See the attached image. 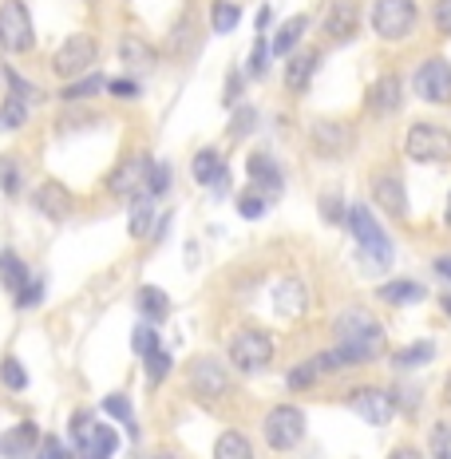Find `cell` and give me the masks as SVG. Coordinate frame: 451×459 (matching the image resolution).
I'll list each match as a JSON object with an SVG mask.
<instances>
[{
	"mask_svg": "<svg viewBox=\"0 0 451 459\" xmlns=\"http://www.w3.org/2000/svg\"><path fill=\"white\" fill-rule=\"evenodd\" d=\"M147 170H151V159H127V162H119V170L108 178V186H111V195H131L135 198V190L147 183Z\"/></svg>",
	"mask_w": 451,
	"mask_h": 459,
	"instance_id": "14",
	"label": "cell"
},
{
	"mask_svg": "<svg viewBox=\"0 0 451 459\" xmlns=\"http://www.w3.org/2000/svg\"><path fill=\"white\" fill-rule=\"evenodd\" d=\"M369 108L377 111V115L400 111V80H396V75H380V80L372 83V91H369Z\"/></svg>",
	"mask_w": 451,
	"mask_h": 459,
	"instance_id": "20",
	"label": "cell"
},
{
	"mask_svg": "<svg viewBox=\"0 0 451 459\" xmlns=\"http://www.w3.org/2000/svg\"><path fill=\"white\" fill-rule=\"evenodd\" d=\"M0 452L8 459H28L36 452V424H21L13 432H4L0 436Z\"/></svg>",
	"mask_w": 451,
	"mask_h": 459,
	"instance_id": "21",
	"label": "cell"
},
{
	"mask_svg": "<svg viewBox=\"0 0 451 459\" xmlns=\"http://www.w3.org/2000/svg\"><path fill=\"white\" fill-rule=\"evenodd\" d=\"M344 222H349L352 238L360 242L364 262H369V265H392V242L384 238V230L377 226V218H372L369 210H364V206H349Z\"/></svg>",
	"mask_w": 451,
	"mask_h": 459,
	"instance_id": "1",
	"label": "cell"
},
{
	"mask_svg": "<svg viewBox=\"0 0 451 459\" xmlns=\"http://www.w3.org/2000/svg\"><path fill=\"white\" fill-rule=\"evenodd\" d=\"M436 273H439V277H447V281H451V254L436 257Z\"/></svg>",
	"mask_w": 451,
	"mask_h": 459,
	"instance_id": "51",
	"label": "cell"
},
{
	"mask_svg": "<svg viewBox=\"0 0 451 459\" xmlns=\"http://www.w3.org/2000/svg\"><path fill=\"white\" fill-rule=\"evenodd\" d=\"M214 459H254V447H249L242 432H226L214 447Z\"/></svg>",
	"mask_w": 451,
	"mask_h": 459,
	"instance_id": "30",
	"label": "cell"
},
{
	"mask_svg": "<svg viewBox=\"0 0 451 459\" xmlns=\"http://www.w3.org/2000/svg\"><path fill=\"white\" fill-rule=\"evenodd\" d=\"M143 360H147V377H151V385H162V380L170 377V368H175V360H170V352L162 349V344H159L155 352H151V357H143Z\"/></svg>",
	"mask_w": 451,
	"mask_h": 459,
	"instance_id": "35",
	"label": "cell"
},
{
	"mask_svg": "<svg viewBox=\"0 0 451 459\" xmlns=\"http://www.w3.org/2000/svg\"><path fill=\"white\" fill-rule=\"evenodd\" d=\"M305 28H309V16H293V21H285L282 28H277V36H273L270 52H277V56H290V52H293V48H297V44H301Z\"/></svg>",
	"mask_w": 451,
	"mask_h": 459,
	"instance_id": "23",
	"label": "cell"
},
{
	"mask_svg": "<svg viewBox=\"0 0 451 459\" xmlns=\"http://www.w3.org/2000/svg\"><path fill=\"white\" fill-rule=\"evenodd\" d=\"M131 344H135L139 357H151V352L159 349V337H155V329H151V325H139V329L131 333Z\"/></svg>",
	"mask_w": 451,
	"mask_h": 459,
	"instance_id": "42",
	"label": "cell"
},
{
	"mask_svg": "<svg viewBox=\"0 0 451 459\" xmlns=\"http://www.w3.org/2000/svg\"><path fill=\"white\" fill-rule=\"evenodd\" d=\"M372 198H377V206H384L388 214H396V218L408 214L404 183H400V175H377V178H372Z\"/></svg>",
	"mask_w": 451,
	"mask_h": 459,
	"instance_id": "16",
	"label": "cell"
},
{
	"mask_svg": "<svg viewBox=\"0 0 451 459\" xmlns=\"http://www.w3.org/2000/svg\"><path fill=\"white\" fill-rule=\"evenodd\" d=\"M416 95L424 103H439V108H447L451 103V64L439 60V56H431L416 68Z\"/></svg>",
	"mask_w": 451,
	"mask_h": 459,
	"instance_id": "10",
	"label": "cell"
},
{
	"mask_svg": "<svg viewBox=\"0 0 451 459\" xmlns=\"http://www.w3.org/2000/svg\"><path fill=\"white\" fill-rule=\"evenodd\" d=\"M108 91L119 95V100H135V95H139V83H135V80H115V83H108Z\"/></svg>",
	"mask_w": 451,
	"mask_h": 459,
	"instance_id": "48",
	"label": "cell"
},
{
	"mask_svg": "<svg viewBox=\"0 0 451 459\" xmlns=\"http://www.w3.org/2000/svg\"><path fill=\"white\" fill-rule=\"evenodd\" d=\"M444 396H447V404H451V372H447V385H444Z\"/></svg>",
	"mask_w": 451,
	"mask_h": 459,
	"instance_id": "56",
	"label": "cell"
},
{
	"mask_svg": "<svg viewBox=\"0 0 451 459\" xmlns=\"http://www.w3.org/2000/svg\"><path fill=\"white\" fill-rule=\"evenodd\" d=\"M195 178L198 183H206V186H218V190H226L230 186V170H226V162L222 155H218L214 147H206V151H198L195 155Z\"/></svg>",
	"mask_w": 451,
	"mask_h": 459,
	"instance_id": "17",
	"label": "cell"
},
{
	"mask_svg": "<svg viewBox=\"0 0 451 459\" xmlns=\"http://www.w3.org/2000/svg\"><path fill=\"white\" fill-rule=\"evenodd\" d=\"M238 214H242V218H262V214H265L262 190H257V195H254V190H246V195L238 198Z\"/></svg>",
	"mask_w": 451,
	"mask_h": 459,
	"instance_id": "43",
	"label": "cell"
},
{
	"mask_svg": "<svg viewBox=\"0 0 451 459\" xmlns=\"http://www.w3.org/2000/svg\"><path fill=\"white\" fill-rule=\"evenodd\" d=\"M108 83H103V75L100 72H91V75H80V80H72L68 88H64V103H75V100H88V95H100Z\"/></svg>",
	"mask_w": 451,
	"mask_h": 459,
	"instance_id": "31",
	"label": "cell"
},
{
	"mask_svg": "<svg viewBox=\"0 0 451 459\" xmlns=\"http://www.w3.org/2000/svg\"><path fill=\"white\" fill-rule=\"evenodd\" d=\"M159 459H178V455H159Z\"/></svg>",
	"mask_w": 451,
	"mask_h": 459,
	"instance_id": "58",
	"label": "cell"
},
{
	"mask_svg": "<svg viewBox=\"0 0 451 459\" xmlns=\"http://www.w3.org/2000/svg\"><path fill=\"white\" fill-rule=\"evenodd\" d=\"M0 186H4L8 195L21 190V159L16 155H0Z\"/></svg>",
	"mask_w": 451,
	"mask_h": 459,
	"instance_id": "37",
	"label": "cell"
},
{
	"mask_svg": "<svg viewBox=\"0 0 451 459\" xmlns=\"http://www.w3.org/2000/svg\"><path fill=\"white\" fill-rule=\"evenodd\" d=\"M265 52H270V44L257 36V44H254V52H249V75H262L265 72Z\"/></svg>",
	"mask_w": 451,
	"mask_h": 459,
	"instance_id": "46",
	"label": "cell"
},
{
	"mask_svg": "<svg viewBox=\"0 0 451 459\" xmlns=\"http://www.w3.org/2000/svg\"><path fill=\"white\" fill-rule=\"evenodd\" d=\"M431 452H436V459H451V424H439L431 432Z\"/></svg>",
	"mask_w": 451,
	"mask_h": 459,
	"instance_id": "45",
	"label": "cell"
},
{
	"mask_svg": "<svg viewBox=\"0 0 451 459\" xmlns=\"http://www.w3.org/2000/svg\"><path fill=\"white\" fill-rule=\"evenodd\" d=\"M0 285H4L8 293H21L28 285V270H24V262L13 250L0 254Z\"/></svg>",
	"mask_w": 451,
	"mask_h": 459,
	"instance_id": "24",
	"label": "cell"
},
{
	"mask_svg": "<svg viewBox=\"0 0 451 459\" xmlns=\"http://www.w3.org/2000/svg\"><path fill=\"white\" fill-rule=\"evenodd\" d=\"M151 222H155V210H151V195H135L131 198V238H147L151 234Z\"/></svg>",
	"mask_w": 451,
	"mask_h": 459,
	"instance_id": "28",
	"label": "cell"
},
{
	"mask_svg": "<svg viewBox=\"0 0 451 459\" xmlns=\"http://www.w3.org/2000/svg\"><path fill=\"white\" fill-rule=\"evenodd\" d=\"M238 21H242V8H238V4H230V0H218V4H214V13H210V24H214V32H218V36L234 32Z\"/></svg>",
	"mask_w": 451,
	"mask_h": 459,
	"instance_id": "32",
	"label": "cell"
},
{
	"mask_svg": "<svg viewBox=\"0 0 451 459\" xmlns=\"http://www.w3.org/2000/svg\"><path fill=\"white\" fill-rule=\"evenodd\" d=\"M317 64H321V56H317V52L293 56L290 72H285V88H290V91H305V88H309V80H313V72H317Z\"/></svg>",
	"mask_w": 451,
	"mask_h": 459,
	"instance_id": "22",
	"label": "cell"
},
{
	"mask_svg": "<svg viewBox=\"0 0 451 459\" xmlns=\"http://www.w3.org/2000/svg\"><path fill=\"white\" fill-rule=\"evenodd\" d=\"M444 222H447V230H451V195H447V210H444Z\"/></svg>",
	"mask_w": 451,
	"mask_h": 459,
	"instance_id": "55",
	"label": "cell"
},
{
	"mask_svg": "<svg viewBox=\"0 0 451 459\" xmlns=\"http://www.w3.org/2000/svg\"><path fill=\"white\" fill-rule=\"evenodd\" d=\"M4 83L13 88V100H21V103H40L44 100V91L36 88V83H28L16 68H4Z\"/></svg>",
	"mask_w": 451,
	"mask_h": 459,
	"instance_id": "33",
	"label": "cell"
},
{
	"mask_svg": "<svg viewBox=\"0 0 451 459\" xmlns=\"http://www.w3.org/2000/svg\"><path fill=\"white\" fill-rule=\"evenodd\" d=\"M424 285L420 281H384L380 285V298L388 305H412V301H424Z\"/></svg>",
	"mask_w": 451,
	"mask_h": 459,
	"instance_id": "26",
	"label": "cell"
},
{
	"mask_svg": "<svg viewBox=\"0 0 451 459\" xmlns=\"http://www.w3.org/2000/svg\"><path fill=\"white\" fill-rule=\"evenodd\" d=\"M72 432H75V447H80V459H111L115 447H119V436H115L108 424L91 420L88 412H80V416L72 420Z\"/></svg>",
	"mask_w": 451,
	"mask_h": 459,
	"instance_id": "4",
	"label": "cell"
},
{
	"mask_svg": "<svg viewBox=\"0 0 451 459\" xmlns=\"http://www.w3.org/2000/svg\"><path fill=\"white\" fill-rule=\"evenodd\" d=\"M444 309H447V313H451V298H447V293H444Z\"/></svg>",
	"mask_w": 451,
	"mask_h": 459,
	"instance_id": "57",
	"label": "cell"
},
{
	"mask_svg": "<svg viewBox=\"0 0 451 459\" xmlns=\"http://www.w3.org/2000/svg\"><path fill=\"white\" fill-rule=\"evenodd\" d=\"M119 60L127 64L131 72H147L151 64H155V52H151L143 40H135V36H127V40L119 44Z\"/></svg>",
	"mask_w": 451,
	"mask_h": 459,
	"instance_id": "27",
	"label": "cell"
},
{
	"mask_svg": "<svg viewBox=\"0 0 451 459\" xmlns=\"http://www.w3.org/2000/svg\"><path fill=\"white\" fill-rule=\"evenodd\" d=\"M337 333L344 344H360V349H369L372 357H380L384 349V333H380V321L372 317L369 309H349L337 317Z\"/></svg>",
	"mask_w": 451,
	"mask_h": 459,
	"instance_id": "7",
	"label": "cell"
},
{
	"mask_svg": "<svg viewBox=\"0 0 451 459\" xmlns=\"http://www.w3.org/2000/svg\"><path fill=\"white\" fill-rule=\"evenodd\" d=\"M431 16H436V28H439V32H447V36H451V0H436Z\"/></svg>",
	"mask_w": 451,
	"mask_h": 459,
	"instance_id": "47",
	"label": "cell"
},
{
	"mask_svg": "<svg viewBox=\"0 0 451 459\" xmlns=\"http://www.w3.org/2000/svg\"><path fill=\"white\" fill-rule=\"evenodd\" d=\"M317 372H321V365H317V360H309V365H297V368H290V377H285V385L297 388V392H305V388H313Z\"/></svg>",
	"mask_w": 451,
	"mask_h": 459,
	"instance_id": "39",
	"label": "cell"
},
{
	"mask_svg": "<svg viewBox=\"0 0 451 459\" xmlns=\"http://www.w3.org/2000/svg\"><path fill=\"white\" fill-rule=\"evenodd\" d=\"M416 24V4L412 0H372V28L380 40H404Z\"/></svg>",
	"mask_w": 451,
	"mask_h": 459,
	"instance_id": "6",
	"label": "cell"
},
{
	"mask_svg": "<svg viewBox=\"0 0 451 459\" xmlns=\"http://www.w3.org/2000/svg\"><path fill=\"white\" fill-rule=\"evenodd\" d=\"M249 123H254V111L246 108V111L234 119V139H242V135H246V131H249Z\"/></svg>",
	"mask_w": 451,
	"mask_h": 459,
	"instance_id": "50",
	"label": "cell"
},
{
	"mask_svg": "<svg viewBox=\"0 0 451 459\" xmlns=\"http://www.w3.org/2000/svg\"><path fill=\"white\" fill-rule=\"evenodd\" d=\"M186 380H190V388H195V396H203V400H218L230 392V372H226V365H218L214 357L195 360Z\"/></svg>",
	"mask_w": 451,
	"mask_h": 459,
	"instance_id": "11",
	"label": "cell"
},
{
	"mask_svg": "<svg viewBox=\"0 0 451 459\" xmlns=\"http://www.w3.org/2000/svg\"><path fill=\"white\" fill-rule=\"evenodd\" d=\"M360 28V8L349 4V0H337V4L329 8V16H325V32L333 36V40H352Z\"/></svg>",
	"mask_w": 451,
	"mask_h": 459,
	"instance_id": "15",
	"label": "cell"
},
{
	"mask_svg": "<svg viewBox=\"0 0 451 459\" xmlns=\"http://www.w3.org/2000/svg\"><path fill=\"white\" fill-rule=\"evenodd\" d=\"M40 293H44V290H40V281H28L24 290L16 293V305H21V309H28V305H36V301H40Z\"/></svg>",
	"mask_w": 451,
	"mask_h": 459,
	"instance_id": "49",
	"label": "cell"
},
{
	"mask_svg": "<svg viewBox=\"0 0 451 459\" xmlns=\"http://www.w3.org/2000/svg\"><path fill=\"white\" fill-rule=\"evenodd\" d=\"M392 459H420V452H416V447H396Z\"/></svg>",
	"mask_w": 451,
	"mask_h": 459,
	"instance_id": "53",
	"label": "cell"
},
{
	"mask_svg": "<svg viewBox=\"0 0 451 459\" xmlns=\"http://www.w3.org/2000/svg\"><path fill=\"white\" fill-rule=\"evenodd\" d=\"M0 48L13 56L32 52V16L21 0H4L0 4Z\"/></svg>",
	"mask_w": 451,
	"mask_h": 459,
	"instance_id": "5",
	"label": "cell"
},
{
	"mask_svg": "<svg viewBox=\"0 0 451 459\" xmlns=\"http://www.w3.org/2000/svg\"><path fill=\"white\" fill-rule=\"evenodd\" d=\"M249 178H254L257 186H265V190L282 186V170H277V162L270 155H249Z\"/></svg>",
	"mask_w": 451,
	"mask_h": 459,
	"instance_id": "29",
	"label": "cell"
},
{
	"mask_svg": "<svg viewBox=\"0 0 451 459\" xmlns=\"http://www.w3.org/2000/svg\"><path fill=\"white\" fill-rule=\"evenodd\" d=\"M238 91H242V75H234V80H230V88H226V103H234V100H238Z\"/></svg>",
	"mask_w": 451,
	"mask_h": 459,
	"instance_id": "52",
	"label": "cell"
},
{
	"mask_svg": "<svg viewBox=\"0 0 451 459\" xmlns=\"http://www.w3.org/2000/svg\"><path fill=\"white\" fill-rule=\"evenodd\" d=\"M24 119H28V103H21V100H13V95H8L4 108H0V127H21Z\"/></svg>",
	"mask_w": 451,
	"mask_h": 459,
	"instance_id": "40",
	"label": "cell"
},
{
	"mask_svg": "<svg viewBox=\"0 0 451 459\" xmlns=\"http://www.w3.org/2000/svg\"><path fill=\"white\" fill-rule=\"evenodd\" d=\"M431 357H436V344H431V341H420V344H408V349L396 352V365H400V368H416V365H428Z\"/></svg>",
	"mask_w": 451,
	"mask_h": 459,
	"instance_id": "34",
	"label": "cell"
},
{
	"mask_svg": "<svg viewBox=\"0 0 451 459\" xmlns=\"http://www.w3.org/2000/svg\"><path fill=\"white\" fill-rule=\"evenodd\" d=\"M36 459H72V452L64 447L60 436H44L40 439V452H36Z\"/></svg>",
	"mask_w": 451,
	"mask_h": 459,
	"instance_id": "44",
	"label": "cell"
},
{
	"mask_svg": "<svg viewBox=\"0 0 451 459\" xmlns=\"http://www.w3.org/2000/svg\"><path fill=\"white\" fill-rule=\"evenodd\" d=\"M349 127L344 123H333V119H321L313 123V147L321 151V155H341V151H349Z\"/></svg>",
	"mask_w": 451,
	"mask_h": 459,
	"instance_id": "18",
	"label": "cell"
},
{
	"mask_svg": "<svg viewBox=\"0 0 451 459\" xmlns=\"http://www.w3.org/2000/svg\"><path fill=\"white\" fill-rule=\"evenodd\" d=\"M95 52H100V48H95L91 36L88 32H75V36H68V40L60 44V52L52 56V68L60 72L64 80H80V75L95 64Z\"/></svg>",
	"mask_w": 451,
	"mask_h": 459,
	"instance_id": "8",
	"label": "cell"
},
{
	"mask_svg": "<svg viewBox=\"0 0 451 459\" xmlns=\"http://www.w3.org/2000/svg\"><path fill=\"white\" fill-rule=\"evenodd\" d=\"M167 190H170V167H167V162H151V170H147V195L159 198V195H167Z\"/></svg>",
	"mask_w": 451,
	"mask_h": 459,
	"instance_id": "38",
	"label": "cell"
},
{
	"mask_svg": "<svg viewBox=\"0 0 451 459\" xmlns=\"http://www.w3.org/2000/svg\"><path fill=\"white\" fill-rule=\"evenodd\" d=\"M103 412L115 416V420H123L127 428H135V416H131V400L127 396H108V400H103Z\"/></svg>",
	"mask_w": 451,
	"mask_h": 459,
	"instance_id": "41",
	"label": "cell"
},
{
	"mask_svg": "<svg viewBox=\"0 0 451 459\" xmlns=\"http://www.w3.org/2000/svg\"><path fill=\"white\" fill-rule=\"evenodd\" d=\"M135 301H139V313H143L147 321H162V317L170 313V301H167V293H162L159 285H143Z\"/></svg>",
	"mask_w": 451,
	"mask_h": 459,
	"instance_id": "25",
	"label": "cell"
},
{
	"mask_svg": "<svg viewBox=\"0 0 451 459\" xmlns=\"http://www.w3.org/2000/svg\"><path fill=\"white\" fill-rule=\"evenodd\" d=\"M404 155L416 162H451V131L436 123H412L404 135Z\"/></svg>",
	"mask_w": 451,
	"mask_h": 459,
	"instance_id": "2",
	"label": "cell"
},
{
	"mask_svg": "<svg viewBox=\"0 0 451 459\" xmlns=\"http://www.w3.org/2000/svg\"><path fill=\"white\" fill-rule=\"evenodd\" d=\"M305 305H309V293H305L301 281H282L273 293V309L282 313V317H301Z\"/></svg>",
	"mask_w": 451,
	"mask_h": 459,
	"instance_id": "19",
	"label": "cell"
},
{
	"mask_svg": "<svg viewBox=\"0 0 451 459\" xmlns=\"http://www.w3.org/2000/svg\"><path fill=\"white\" fill-rule=\"evenodd\" d=\"M349 408H352V412H357L360 420L377 424V428H384L392 416H396V400H392V392H384V388H360V392H352V396H349Z\"/></svg>",
	"mask_w": 451,
	"mask_h": 459,
	"instance_id": "12",
	"label": "cell"
},
{
	"mask_svg": "<svg viewBox=\"0 0 451 459\" xmlns=\"http://www.w3.org/2000/svg\"><path fill=\"white\" fill-rule=\"evenodd\" d=\"M273 360V337L257 329H242L230 341V365L238 372H262Z\"/></svg>",
	"mask_w": 451,
	"mask_h": 459,
	"instance_id": "3",
	"label": "cell"
},
{
	"mask_svg": "<svg viewBox=\"0 0 451 459\" xmlns=\"http://www.w3.org/2000/svg\"><path fill=\"white\" fill-rule=\"evenodd\" d=\"M270 21H273V13H270V8H262V13H257V32H262Z\"/></svg>",
	"mask_w": 451,
	"mask_h": 459,
	"instance_id": "54",
	"label": "cell"
},
{
	"mask_svg": "<svg viewBox=\"0 0 451 459\" xmlns=\"http://www.w3.org/2000/svg\"><path fill=\"white\" fill-rule=\"evenodd\" d=\"M305 436V412L301 408H290V404H277L270 416H265V439L277 452H290V447L301 444Z\"/></svg>",
	"mask_w": 451,
	"mask_h": 459,
	"instance_id": "9",
	"label": "cell"
},
{
	"mask_svg": "<svg viewBox=\"0 0 451 459\" xmlns=\"http://www.w3.org/2000/svg\"><path fill=\"white\" fill-rule=\"evenodd\" d=\"M0 380H4V388H13V392H24L28 388V372H24V365L16 357L0 360Z\"/></svg>",
	"mask_w": 451,
	"mask_h": 459,
	"instance_id": "36",
	"label": "cell"
},
{
	"mask_svg": "<svg viewBox=\"0 0 451 459\" xmlns=\"http://www.w3.org/2000/svg\"><path fill=\"white\" fill-rule=\"evenodd\" d=\"M32 203H36V210H40L44 218L64 222V218H68V210H72V195H68V186H64V183H44V186H36Z\"/></svg>",
	"mask_w": 451,
	"mask_h": 459,
	"instance_id": "13",
	"label": "cell"
}]
</instances>
